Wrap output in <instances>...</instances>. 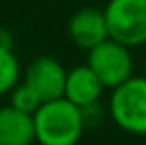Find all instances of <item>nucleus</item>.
<instances>
[{"instance_id": "f257e3e1", "label": "nucleus", "mask_w": 146, "mask_h": 145, "mask_svg": "<svg viewBox=\"0 0 146 145\" xmlns=\"http://www.w3.org/2000/svg\"><path fill=\"white\" fill-rule=\"evenodd\" d=\"M32 117L35 142L41 145H76L85 132L80 108L63 97L43 102Z\"/></svg>"}, {"instance_id": "f03ea898", "label": "nucleus", "mask_w": 146, "mask_h": 145, "mask_svg": "<svg viewBox=\"0 0 146 145\" xmlns=\"http://www.w3.org/2000/svg\"><path fill=\"white\" fill-rule=\"evenodd\" d=\"M107 113L120 130L133 136H146V76L133 75L111 89Z\"/></svg>"}, {"instance_id": "7ed1b4c3", "label": "nucleus", "mask_w": 146, "mask_h": 145, "mask_svg": "<svg viewBox=\"0 0 146 145\" xmlns=\"http://www.w3.org/2000/svg\"><path fill=\"white\" fill-rule=\"evenodd\" d=\"M102 11L109 39L128 48L146 43V0H109Z\"/></svg>"}, {"instance_id": "20e7f679", "label": "nucleus", "mask_w": 146, "mask_h": 145, "mask_svg": "<svg viewBox=\"0 0 146 145\" xmlns=\"http://www.w3.org/2000/svg\"><path fill=\"white\" fill-rule=\"evenodd\" d=\"M87 52L89 58L85 65L94 72L104 89H115L133 76L131 48L107 37Z\"/></svg>"}, {"instance_id": "39448f33", "label": "nucleus", "mask_w": 146, "mask_h": 145, "mask_svg": "<svg viewBox=\"0 0 146 145\" xmlns=\"http://www.w3.org/2000/svg\"><path fill=\"white\" fill-rule=\"evenodd\" d=\"M22 82L41 99V102L63 97L67 69L52 56H37L26 65Z\"/></svg>"}, {"instance_id": "423d86ee", "label": "nucleus", "mask_w": 146, "mask_h": 145, "mask_svg": "<svg viewBox=\"0 0 146 145\" xmlns=\"http://www.w3.org/2000/svg\"><path fill=\"white\" fill-rule=\"evenodd\" d=\"M67 34L76 47L91 50L98 43L107 39V28L104 11L100 7L85 6L72 13L67 22Z\"/></svg>"}, {"instance_id": "0eeeda50", "label": "nucleus", "mask_w": 146, "mask_h": 145, "mask_svg": "<svg viewBox=\"0 0 146 145\" xmlns=\"http://www.w3.org/2000/svg\"><path fill=\"white\" fill-rule=\"evenodd\" d=\"M104 93L102 84L94 76V72L83 63L76 65L70 71H67L63 87V99H67L76 108H85L89 104L100 102V97Z\"/></svg>"}, {"instance_id": "6e6552de", "label": "nucleus", "mask_w": 146, "mask_h": 145, "mask_svg": "<svg viewBox=\"0 0 146 145\" xmlns=\"http://www.w3.org/2000/svg\"><path fill=\"white\" fill-rule=\"evenodd\" d=\"M33 142V117L9 104L0 106V145H32Z\"/></svg>"}, {"instance_id": "1a4fd4ad", "label": "nucleus", "mask_w": 146, "mask_h": 145, "mask_svg": "<svg viewBox=\"0 0 146 145\" xmlns=\"http://www.w3.org/2000/svg\"><path fill=\"white\" fill-rule=\"evenodd\" d=\"M21 63L11 48H0V97L7 95L21 80Z\"/></svg>"}, {"instance_id": "9d476101", "label": "nucleus", "mask_w": 146, "mask_h": 145, "mask_svg": "<svg viewBox=\"0 0 146 145\" xmlns=\"http://www.w3.org/2000/svg\"><path fill=\"white\" fill-rule=\"evenodd\" d=\"M7 95H9V106L11 108L19 110V112H22V113H28V115H33V113L37 112V108L43 104L41 99L37 97L24 82L17 84Z\"/></svg>"}, {"instance_id": "9b49d317", "label": "nucleus", "mask_w": 146, "mask_h": 145, "mask_svg": "<svg viewBox=\"0 0 146 145\" xmlns=\"http://www.w3.org/2000/svg\"><path fill=\"white\" fill-rule=\"evenodd\" d=\"M82 112V119H83V125L85 128H93V127H98L100 123L104 121V108L100 106V102H94V104H89L85 108H80Z\"/></svg>"}, {"instance_id": "f8f14e48", "label": "nucleus", "mask_w": 146, "mask_h": 145, "mask_svg": "<svg viewBox=\"0 0 146 145\" xmlns=\"http://www.w3.org/2000/svg\"><path fill=\"white\" fill-rule=\"evenodd\" d=\"M0 48H11L13 50V34L6 26H0Z\"/></svg>"}, {"instance_id": "ddd939ff", "label": "nucleus", "mask_w": 146, "mask_h": 145, "mask_svg": "<svg viewBox=\"0 0 146 145\" xmlns=\"http://www.w3.org/2000/svg\"><path fill=\"white\" fill-rule=\"evenodd\" d=\"M144 76H146V63H144Z\"/></svg>"}]
</instances>
